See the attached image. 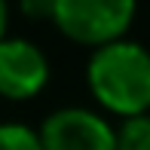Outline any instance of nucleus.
<instances>
[{"label":"nucleus","instance_id":"nucleus-1","mask_svg":"<svg viewBox=\"0 0 150 150\" xmlns=\"http://www.w3.org/2000/svg\"><path fill=\"white\" fill-rule=\"evenodd\" d=\"M86 83L95 101L122 120L150 113V49L126 37L92 49Z\"/></svg>","mask_w":150,"mask_h":150},{"label":"nucleus","instance_id":"nucleus-6","mask_svg":"<svg viewBox=\"0 0 150 150\" xmlns=\"http://www.w3.org/2000/svg\"><path fill=\"white\" fill-rule=\"evenodd\" d=\"M0 150H43L37 129L25 122H0Z\"/></svg>","mask_w":150,"mask_h":150},{"label":"nucleus","instance_id":"nucleus-3","mask_svg":"<svg viewBox=\"0 0 150 150\" xmlns=\"http://www.w3.org/2000/svg\"><path fill=\"white\" fill-rule=\"evenodd\" d=\"M43 150H113V126L89 107H58L37 129Z\"/></svg>","mask_w":150,"mask_h":150},{"label":"nucleus","instance_id":"nucleus-7","mask_svg":"<svg viewBox=\"0 0 150 150\" xmlns=\"http://www.w3.org/2000/svg\"><path fill=\"white\" fill-rule=\"evenodd\" d=\"M18 6H22V12L31 16V18H49L55 0H18Z\"/></svg>","mask_w":150,"mask_h":150},{"label":"nucleus","instance_id":"nucleus-8","mask_svg":"<svg viewBox=\"0 0 150 150\" xmlns=\"http://www.w3.org/2000/svg\"><path fill=\"white\" fill-rule=\"evenodd\" d=\"M6 25H9V3L0 0V40L6 37Z\"/></svg>","mask_w":150,"mask_h":150},{"label":"nucleus","instance_id":"nucleus-2","mask_svg":"<svg viewBox=\"0 0 150 150\" xmlns=\"http://www.w3.org/2000/svg\"><path fill=\"white\" fill-rule=\"evenodd\" d=\"M138 0H55L49 22L80 46H107L132 28Z\"/></svg>","mask_w":150,"mask_h":150},{"label":"nucleus","instance_id":"nucleus-4","mask_svg":"<svg viewBox=\"0 0 150 150\" xmlns=\"http://www.w3.org/2000/svg\"><path fill=\"white\" fill-rule=\"evenodd\" d=\"M49 83V58L34 40H0V95L9 101L37 98Z\"/></svg>","mask_w":150,"mask_h":150},{"label":"nucleus","instance_id":"nucleus-5","mask_svg":"<svg viewBox=\"0 0 150 150\" xmlns=\"http://www.w3.org/2000/svg\"><path fill=\"white\" fill-rule=\"evenodd\" d=\"M113 150H150V113L126 117L113 126Z\"/></svg>","mask_w":150,"mask_h":150}]
</instances>
